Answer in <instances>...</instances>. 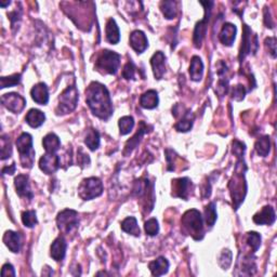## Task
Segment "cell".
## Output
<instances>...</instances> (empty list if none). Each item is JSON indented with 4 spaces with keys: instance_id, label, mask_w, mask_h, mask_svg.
<instances>
[{
    "instance_id": "6da1fadb",
    "label": "cell",
    "mask_w": 277,
    "mask_h": 277,
    "mask_svg": "<svg viewBox=\"0 0 277 277\" xmlns=\"http://www.w3.org/2000/svg\"><path fill=\"white\" fill-rule=\"evenodd\" d=\"M85 102L94 116L107 120L113 115V104L107 88L98 82H92L85 89Z\"/></svg>"
},
{
    "instance_id": "7a4b0ae2",
    "label": "cell",
    "mask_w": 277,
    "mask_h": 277,
    "mask_svg": "<svg viewBox=\"0 0 277 277\" xmlns=\"http://www.w3.org/2000/svg\"><path fill=\"white\" fill-rule=\"evenodd\" d=\"M247 171V166L244 160V156H238L237 163L235 166L234 175L232 177L229 188L233 200L234 209L237 210L239 206L244 203L247 194V183L245 179V172Z\"/></svg>"
},
{
    "instance_id": "3957f363",
    "label": "cell",
    "mask_w": 277,
    "mask_h": 277,
    "mask_svg": "<svg viewBox=\"0 0 277 277\" xmlns=\"http://www.w3.org/2000/svg\"><path fill=\"white\" fill-rule=\"evenodd\" d=\"M182 226L186 234L192 236L195 240H200L204 237V224H203V216L198 210L191 209L188 210L183 214Z\"/></svg>"
},
{
    "instance_id": "277c9868",
    "label": "cell",
    "mask_w": 277,
    "mask_h": 277,
    "mask_svg": "<svg viewBox=\"0 0 277 277\" xmlns=\"http://www.w3.org/2000/svg\"><path fill=\"white\" fill-rule=\"evenodd\" d=\"M120 54L110 50H103L101 51L95 61V69L101 74L115 75L120 65Z\"/></svg>"
},
{
    "instance_id": "5b68a950",
    "label": "cell",
    "mask_w": 277,
    "mask_h": 277,
    "mask_svg": "<svg viewBox=\"0 0 277 277\" xmlns=\"http://www.w3.org/2000/svg\"><path fill=\"white\" fill-rule=\"evenodd\" d=\"M17 148L20 153V160L24 168H32L35 160L33 149V138L29 133H22L17 140Z\"/></svg>"
},
{
    "instance_id": "8992f818",
    "label": "cell",
    "mask_w": 277,
    "mask_h": 277,
    "mask_svg": "<svg viewBox=\"0 0 277 277\" xmlns=\"http://www.w3.org/2000/svg\"><path fill=\"white\" fill-rule=\"evenodd\" d=\"M78 99V90L76 85H69V87L65 89L61 93V95H60L59 105L57 109H55V113H57V115H65L72 113L77 107Z\"/></svg>"
},
{
    "instance_id": "52a82bcc",
    "label": "cell",
    "mask_w": 277,
    "mask_h": 277,
    "mask_svg": "<svg viewBox=\"0 0 277 277\" xmlns=\"http://www.w3.org/2000/svg\"><path fill=\"white\" fill-rule=\"evenodd\" d=\"M103 193L102 181L99 178L91 177L83 180L78 188L79 197L84 200H91L95 197H99Z\"/></svg>"
},
{
    "instance_id": "ba28073f",
    "label": "cell",
    "mask_w": 277,
    "mask_h": 277,
    "mask_svg": "<svg viewBox=\"0 0 277 277\" xmlns=\"http://www.w3.org/2000/svg\"><path fill=\"white\" fill-rule=\"evenodd\" d=\"M57 223L58 228L61 230V232H63L64 234L69 235L78 228V213L75 210L65 209L58 214Z\"/></svg>"
},
{
    "instance_id": "9c48e42d",
    "label": "cell",
    "mask_w": 277,
    "mask_h": 277,
    "mask_svg": "<svg viewBox=\"0 0 277 277\" xmlns=\"http://www.w3.org/2000/svg\"><path fill=\"white\" fill-rule=\"evenodd\" d=\"M133 193L142 200L144 208L147 209L148 213H149L152 209L149 208L148 200L150 199L152 201H155L154 183H150L149 179H140L138 181H135Z\"/></svg>"
},
{
    "instance_id": "30bf717a",
    "label": "cell",
    "mask_w": 277,
    "mask_h": 277,
    "mask_svg": "<svg viewBox=\"0 0 277 277\" xmlns=\"http://www.w3.org/2000/svg\"><path fill=\"white\" fill-rule=\"evenodd\" d=\"M203 6H205V17L204 19L199 21L195 26V31L193 34V42L194 46L196 48L201 47V43H203V39L207 32V26L210 20V13H211V7L213 6V1H206V2H200Z\"/></svg>"
},
{
    "instance_id": "8fae6325",
    "label": "cell",
    "mask_w": 277,
    "mask_h": 277,
    "mask_svg": "<svg viewBox=\"0 0 277 277\" xmlns=\"http://www.w3.org/2000/svg\"><path fill=\"white\" fill-rule=\"evenodd\" d=\"M253 46H255V48L258 50V36H256V35H253V32H251L248 25H244L243 37H241V47L239 51L240 62L244 61V59L247 55L250 54L251 52L254 53Z\"/></svg>"
},
{
    "instance_id": "7c38bea8",
    "label": "cell",
    "mask_w": 277,
    "mask_h": 277,
    "mask_svg": "<svg viewBox=\"0 0 277 277\" xmlns=\"http://www.w3.org/2000/svg\"><path fill=\"white\" fill-rule=\"evenodd\" d=\"M1 103L4 107L14 114H20L26 105V100L19 93H6L1 97Z\"/></svg>"
},
{
    "instance_id": "4fadbf2b",
    "label": "cell",
    "mask_w": 277,
    "mask_h": 277,
    "mask_svg": "<svg viewBox=\"0 0 277 277\" xmlns=\"http://www.w3.org/2000/svg\"><path fill=\"white\" fill-rule=\"evenodd\" d=\"M192 191L193 183L189 178H179L172 181V196L174 197L188 200Z\"/></svg>"
},
{
    "instance_id": "5bb4252c",
    "label": "cell",
    "mask_w": 277,
    "mask_h": 277,
    "mask_svg": "<svg viewBox=\"0 0 277 277\" xmlns=\"http://www.w3.org/2000/svg\"><path fill=\"white\" fill-rule=\"evenodd\" d=\"M60 167H61V159L60 156L55 154L47 153L39 160V168L46 174L54 173Z\"/></svg>"
},
{
    "instance_id": "9a60e30c",
    "label": "cell",
    "mask_w": 277,
    "mask_h": 277,
    "mask_svg": "<svg viewBox=\"0 0 277 277\" xmlns=\"http://www.w3.org/2000/svg\"><path fill=\"white\" fill-rule=\"evenodd\" d=\"M14 185H16L17 194L22 198L26 199H33L34 194L32 192L31 188H29L28 182V175L26 174H19L18 177L14 179Z\"/></svg>"
},
{
    "instance_id": "2e32d148",
    "label": "cell",
    "mask_w": 277,
    "mask_h": 277,
    "mask_svg": "<svg viewBox=\"0 0 277 277\" xmlns=\"http://www.w3.org/2000/svg\"><path fill=\"white\" fill-rule=\"evenodd\" d=\"M254 222L256 224L259 225H272L276 220V214H275V210L273 207L271 206H265V207L262 208L259 213H256L254 215Z\"/></svg>"
},
{
    "instance_id": "e0dca14e",
    "label": "cell",
    "mask_w": 277,
    "mask_h": 277,
    "mask_svg": "<svg viewBox=\"0 0 277 277\" xmlns=\"http://www.w3.org/2000/svg\"><path fill=\"white\" fill-rule=\"evenodd\" d=\"M130 46L137 53H143L149 47V40L142 31H133L129 38Z\"/></svg>"
},
{
    "instance_id": "ac0fdd59",
    "label": "cell",
    "mask_w": 277,
    "mask_h": 277,
    "mask_svg": "<svg viewBox=\"0 0 277 277\" xmlns=\"http://www.w3.org/2000/svg\"><path fill=\"white\" fill-rule=\"evenodd\" d=\"M148 128H149V126L144 122L140 123L137 133H135L130 140H128L127 143H126V145H125V150H124L125 156L130 155L131 153H132V150L138 147L139 143L141 142V140H142V138H143V135L148 132Z\"/></svg>"
},
{
    "instance_id": "d6986e66",
    "label": "cell",
    "mask_w": 277,
    "mask_h": 277,
    "mask_svg": "<svg viewBox=\"0 0 277 277\" xmlns=\"http://www.w3.org/2000/svg\"><path fill=\"white\" fill-rule=\"evenodd\" d=\"M166 57L162 51H157L150 59V65H152L153 73L156 79H162L166 72Z\"/></svg>"
},
{
    "instance_id": "ffe728a7",
    "label": "cell",
    "mask_w": 277,
    "mask_h": 277,
    "mask_svg": "<svg viewBox=\"0 0 277 277\" xmlns=\"http://www.w3.org/2000/svg\"><path fill=\"white\" fill-rule=\"evenodd\" d=\"M32 99L40 105H46L49 102V91L46 84L39 83L35 85L31 90Z\"/></svg>"
},
{
    "instance_id": "44dd1931",
    "label": "cell",
    "mask_w": 277,
    "mask_h": 277,
    "mask_svg": "<svg viewBox=\"0 0 277 277\" xmlns=\"http://www.w3.org/2000/svg\"><path fill=\"white\" fill-rule=\"evenodd\" d=\"M236 32H237V29H236V26L234 24L225 23L222 26V29H221L219 35L220 42L222 43L224 46L231 47L235 42Z\"/></svg>"
},
{
    "instance_id": "7402d4cb",
    "label": "cell",
    "mask_w": 277,
    "mask_h": 277,
    "mask_svg": "<svg viewBox=\"0 0 277 277\" xmlns=\"http://www.w3.org/2000/svg\"><path fill=\"white\" fill-rule=\"evenodd\" d=\"M66 248H67L66 240H65L63 236H59L51 245L50 255H51V256L55 261L58 262L62 261L65 258V255H66Z\"/></svg>"
},
{
    "instance_id": "603a6c76",
    "label": "cell",
    "mask_w": 277,
    "mask_h": 277,
    "mask_svg": "<svg viewBox=\"0 0 277 277\" xmlns=\"http://www.w3.org/2000/svg\"><path fill=\"white\" fill-rule=\"evenodd\" d=\"M3 243L6 245L10 251L17 254L21 249V237H20L19 233L13 231H7L3 235Z\"/></svg>"
},
{
    "instance_id": "cb8c5ba5",
    "label": "cell",
    "mask_w": 277,
    "mask_h": 277,
    "mask_svg": "<svg viewBox=\"0 0 277 277\" xmlns=\"http://www.w3.org/2000/svg\"><path fill=\"white\" fill-rule=\"evenodd\" d=\"M159 99L158 93L155 90H149V91L144 92L140 98V105L143 108L147 109H153L158 107Z\"/></svg>"
},
{
    "instance_id": "d4e9b609",
    "label": "cell",
    "mask_w": 277,
    "mask_h": 277,
    "mask_svg": "<svg viewBox=\"0 0 277 277\" xmlns=\"http://www.w3.org/2000/svg\"><path fill=\"white\" fill-rule=\"evenodd\" d=\"M149 268L154 276H162L167 273L169 270V262L165 256H159L156 260L149 262Z\"/></svg>"
},
{
    "instance_id": "484cf974",
    "label": "cell",
    "mask_w": 277,
    "mask_h": 277,
    "mask_svg": "<svg viewBox=\"0 0 277 277\" xmlns=\"http://www.w3.org/2000/svg\"><path fill=\"white\" fill-rule=\"evenodd\" d=\"M204 63L199 57H193L190 65V77L193 82H199L203 78Z\"/></svg>"
},
{
    "instance_id": "4316f807",
    "label": "cell",
    "mask_w": 277,
    "mask_h": 277,
    "mask_svg": "<svg viewBox=\"0 0 277 277\" xmlns=\"http://www.w3.org/2000/svg\"><path fill=\"white\" fill-rule=\"evenodd\" d=\"M25 120H26V123L31 126L32 128H38L44 123V120H46V115H44L42 110L32 108L29 109L26 117H25Z\"/></svg>"
},
{
    "instance_id": "83f0119b",
    "label": "cell",
    "mask_w": 277,
    "mask_h": 277,
    "mask_svg": "<svg viewBox=\"0 0 277 277\" xmlns=\"http://www.w3.org/2000/svg\"><path fill=\"white\" fill-rule=\"evenodd\" d=\"M107 39L110 44H117L120 40V32L114 19H109L107 23Z\"/></svg>"
},
{
    "instance_id": "f1b7e54d",
    "label": "cell",
    "mask_w": 277,
    "mask_h": 277,
    "mask_svg": "<svg viewBox=\"0 0 277 277\" xmlns=\"http://www.w3.org/2000/svg\"><path fill=\"white\" fill-rule=\"evenodd\" d=\"M43 145L46 152L49 154H55L61 148V141L59 137L54 133H49L43 140Z\"/></svg>"
},
{
    "instance_id": "f546056e",
    "label": "cell",
    "mask_w": 277,
    "mask_h": 277,
    "mask_svg": "<svg viewBox=\"0 0 277 277\" xmlns=\"http://www.w3.org/2000/svg\"><path fill=\"white\" fill-rule=\"evenodd\" d=\"M122 230L130 235L137 236V237L141 234V231L138 225V221L134 218V216H128V218H126L123 221Z\"/></svg>"
},
{
    "instance_id": "4dcf8cb0",
    "label": "cell",
    "mask_w": 277,
    "mask_h": 277,
    "mask_svg": "<svg viewBox=\"0 0 277 277\" xmlns=\"http://www.w3.org/2000/svg\"><path fill=\"white\" fill-rule=\"evenodd\" d=\"M193 123H194V115L192 114V112L188 110V112L184 114L182 119L175 124L174 128L177 129L179 132H188V131L192 129Z\"/></svg>"
},
{
    "instance_id": "1f68e13d",
    "label": "cell",
    "mask_w": 277,
    "mask_h": 277,
    "mask_svg": "<svg viewBox=\"0 0 277 277\" xmlns=\"http://www.w3.org/2000/svg\"><path fill=\"white\" fill-rule=\"evenodd\" d=\"M255 149L259 156L266 157L271 150V140L269 135H264V137H262L256 141L255 144Z\"/></svg>"
},
{
    "instance_id": "d6a6232c",
    "label": "cell",
    "mask_w": 277,
    "mask_h": 277,
    "mask_svg": "<svg viewBox=\"0 0 277 277\" xmlns=\"http://www.w3.org/2000/svg\"><path fill=\"white\" fill-rule=\"evenodd\" d=\"M85 143L87 147L91 149V150H95L98 149L100 147V133L98 130L95 129H89L87 135L85 138Z\"/></svg>"
},
{
    "instance_id": "836d02e7",
    "label": "cell",
    "mask_w": 277,
    "mask_h": 277,
    "mask_svg": "<svg viewBox=\"0 0 277 277\" xmlns=\"http://www.w3.org/2000/svg\"><path fill=\"white\" fill-rule=\"evenodd\" d=\"M160 9L167 20H172L177 16V2L169 0V1H163L160 3Z\"/></svg>"
},
{
    "instance_id": "e575fe53",
    "label": "cell",
    "mask_w": 277,
    "mask_h": 277,
    "mask_svg": "<svg viewBox=\"0 0 277 277\" xmlns=\"http://www.w3.org/2000/svg\"><path fill=\"white\" fill-rule=\"evenodd\" d=\"M119 132L122 135H126L130 133L134 127V119L131 116H125L119 119Z\"/></svg>"
},
{
    "instance_id": "d590c367",
    "label": "cell",
    "mask_w": 277,
    "mask_h": 277,
    "mask_svg": "<svg viewBox=\"0 0 277 277\" xmlns=\"http://www.w3.org/2000/svg\"><path fill=\"white\" fill-rule=\"evenodd\" d=\"M216 210H215V204L210 203L206 206L205 208V221L209 228H213L216 221Z\"/></svg>"
},
{
    "instance_id": "8d00e7d4",
    "label": "cell",
    "mask_w": 277,
    "mask_h": 277,
    "mask_svg": "<svg viewBox=\"0 0 277 277\" xmlns=\"http://www.w3.org/2000/svg\"><path fill=\"white\" fill-rule=\"evenodd\" d=\"M22 222L26 228L32 229L37 224V215L34 210L24 211L22 213Z\"/></svg>"
},
{
    "instance_id": "74e56055",
    "label": "cell",
    "mask_w": 277,
    "mask_h": 277,
    "mask_svg": "<svg viewBox=\"0 0 277 277\" xmlns=\"http://www.w3.org/2000/svg\"><path fill=\"white\" fill-rule=\"evenodd\" d=\"M247 243L253 249V253H256L261 246V236L256 232H249L247 233Z\"/></svg>"
},
{
    "instance_id": "f35d334b",
    "label": "cell",
    "mask_w": 277,
    "mask_h": 277,
    "mask_svg": "<svg viewBox=\"0 0 277 277\" xmlns=\"http://www.w3.org/2000/svg\"><path fill=\"white\" fill-rule=\"evenodd\" d=\"M21 77L22 75L21 74H14L11 75V76H8V77H1L0 79V83H1V89L4 88H8V87H13V85H17L21 82Z\"/></svg>"
},
{
    "instance_id": "ab89813d",
    "label": "cell",
    "mask_w": 277,
    "mask_h": 277,
    "mask_svg": "<svg viewBox=\"0 0 277 277\" xmlns=\"http://www.w3.org/2000/svg\"><path fill=\"white\" fill-rule=\"evenodd\" d=\"M232 258H233L232 251L229 249H224L219 256V265L223 270H228L232 263Z\"/></svg>"
},
{
    "instance_id": "60d3db41",
    "label": "cell",
    "mask_w": 277,
    "mask_h": 277,
    "mask_svg": "<svg viewBox=\"0 0 277 277\" xmlns=\"http://www.w3.org/2000/svg\"><path fill=\"white\" fill-rule=\"evenodd\" d=\"M12 155V148L11 142L7 135H2L1 137V159L4 160L9 158Z\"/></svg>"
},
{
    "instance_id": "b9f144b4",
    "label": "cell",
    "mask_w": 277,
    "mask_h": 277,
    "mask_svg": "<svg viewBox=\"0 0 277 277\" xmlns=\"http://www.w3.org/2000/svg\"><path fill=\"white\" fill-rule=\"evenodd\" d=\"M144 229L145 232H147V234L149 236H155L158 234L159 232V225H158V221L156 220L155 218H152L148 220L147 222L144 224Z\"/></svg>"
},
{
    "instance_id": "7bdbcfd3",
    "label": "cell",
    "mask_w": 277,
    "mask_h": 277,
    "mask_svg": "<svg viewBox=\"0 0 277 277\" xmlns=\"http://www.w3.org/2000/svg\"><path fill=\"white\" fill-rule=\"evenodd\" d=\"M134 74H135V65L133 64V62L129 61L125 65V67L123 69V77L128 80L133 79Z\"/></svg>"
},
{
    "instance_id": "ee69618b",
    "label": "cell",
    "mask_w": 277,
    "mask_h": 277,
    "mask_svg": "<svg viewBox=\"0 0 277 277\" xmlns=\"http://www.w3.org/2000/svg\"><path fill=\"white\" fill-rule=\"evenodd\" d=\"M245 94H246V89L244 85H237L232 89V98H233L235 101H241L245 98Z\"/></svg>"
},
{
    "instance_id": "f6af8a7d",
    "label": "cell",
    "mask_w": 277,
    "mask_h": 277,
    "mask_svg": "<svg viewBox=\"0 0 277 277\" xmlns=\"http://www.w3.org/2000/svg\"><path fill=\"white\" fill-rule=\"evenodd\" d=\"M265 47L269 49V53L271 54V57L275 59L276 58V38L275 37L266 38Z\"/></svg>"
},
{
    "instance_id": "bcb514c9",
    "label": "cell",
    "mask_w": 277,
    "mask_h": 277,
    "mask_svg": "<svg viewBox=\"0 0 277 277\" xmlns=\"http://www.w3.org/2000/svg\"><path fill=\"white\" fill-rule=\"evenodd\" d=\"M1 276L7 277V276H16V271H14L12 264L6 263L1 269Z\"/></svg>"
},
{
    "instance_id": "7dc6e473",
    "label": "cell",
    "mask_w": 277,
    "mask_h": 277,
    "mask_svg": "<svg viewBox=\"0 0 277 277\" xmlns=\"http://www.w3.org/2000/svg\"><path fill=\"white\" fill-rule=\"evenodd\" d=\"M90 163V158L87 154H85L83 152V149H79L78 153V164L82 166V167H85V165ZM88 166V165H87Z\"/></svg>"
},
{
    "instance_id": "c3c4849f",
    "label": "cell",
    "mask_w": 277,
    "mask_h": 277,
    "mask_svg": "<svg viewBox=\"0 0 277 277\" xmlns=\"http://www.w3.org/2000/svg\"><path fill=\"white\" fill-rule=\"evenodd\" d=\"M9 19H10V21H11L12 28H14V27H16V24L18 23V20H19V21L21 20V12L18 13V10H16L14 12L9 13Z\"/></svg>"
},
{
    "instance_id": "681fc988",
    "label": "cell",
    "mask_w": 277,
    "mask_h": 277,
    "mask_svg": "<svg viewBox=\"0 0 277 277\" xmlns=\"http://www.w3.org/2000/svg\"><path fill=\"white\" fill-rule=\"evenodd\" d=\"M264 23L266 25V27H270V28H273L274 27V23L272 22V19L270 16V12L268 13V11H264Z\"/></svg>"
},
{
    "instance_id": "f907efd6",
    "label": "cell",
    "mask_w": 277,
    "mask_h": 277,
    "mask_svg": "<svg viewBox=\"0 0 277 277\" xmlns=\"http://www.w3.org/2000/svg\"><path fill=\"white\" fill-rule=\"evenodd\" d=\"M14 172H16V164H12L11 165V167H4L2 169V174H13Z\"/></svg>"
},
{
    "instance_id": "816d5d0a",
    "label": "cell",
    "mask_w": 277,
    "mask_h": 277,
    "mask_svg": "<svg viewBox=\"0 0 277 277\" xmlns=\"http://www.w3.org/2000/svg\"><path fill=\"white\" fill-rule=\"evenodd\" d=\"M10 4V1H7V2H3L2 0H0V6H1L2 8H6L7 6H9Z\"/></svg>"
}]
</instances>
